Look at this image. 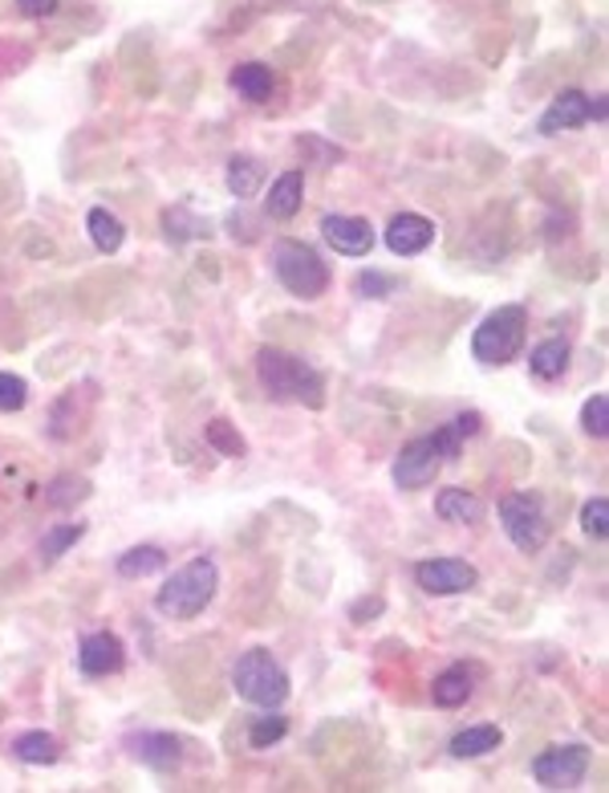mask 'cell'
<instances>
[{
	"instance_id": "30",
	"label": "cell",
	"mask_w": 609,
	"mask_h": 793,
	"mask_svg": "<svg viewBox=\"0 0 609 793\" xmlns=\"http://www.w3.org/2000/svg\"><path fill=\"white\" fill-rule=\"evenodd\" d=\"M581 529H585L589 537H597V541H606V534H609V501L606 497L585 501V509H581Z\"/></svg>"
},
{
	"instance_id": "24",
	"label": "cell",
	"mask_w": 609,
	"mask_h": 793,
	"mask_svg": "<svg viewBox=\"0 0 609 793\" xmlns=\"http://www.w3.org/2000/svg\"><path fill=\"white\" fill-rule=\"evenodd\" d=\"M13 753L25 765H53L57 762V753H62V745H57L53 732H25V737H16L13 741Z\"/></svg>"
},
{
	"instance_id": "22",
	"label": "cell",
	"mask_w": 609,
	"mask_h": 793,
	"mask_svg": "<svg viewBox=\"0 0 609 793\" xmlns=\"http://www.w3.org/2000/svg\"><path fill=\"white\" fill-rule=\"evenodd\" d=\"M500 741H504V732L496 725H471V729L451 737V753L455 757H483V753H496Z\"/></svg>"
},
{
	"instance_id": "9",
	"label": "cell",
	"mask_w": 609,
	"mask_h": 793,
	"mask_svg": "<svg viewBox=\"0 0 609 793\" xmlns=\"http://www.w3.org/2000/svg\"><path fill=\"white\" fill-rule=\"evenodd\" d=\"M418 590H427L435 599H448V594H467L476 590L480 574L464 558H431V562H418L415 566Z\"/></svg>"
},
{
	"instance_id": "15",
	"label": "cell",
	"mask_w": 609,
	"mask_h": 793,
	"mask_svg": "<svg viewBox=\"0 0 609 793\" xmlns=\"http://www.w3.org/2000/svg\"><path fill=\"white\" fill-rule=\"evenodd\" d=\"M301 200H304V176L293 167L285 176L276 179L273 188H269V200H264V212L273 216V220H293L297 212H301Z\"/></svg>"
},
{
	"instance_id": "32",
	"label": "cell",
	"mask_w": 609,
	"mask_h": 793,
	"mask_svg": "<svg viewBox=\"0 0 609 793\" xmlns=\"http://www.w3.org/2000/svg\"><path fill=\"white\" fill-rule=\"evenodd\" d=\"M353 290L362 293V297H386V293L394 290V277H383V273H362L353 281Z\"/></svg>"
},
{
	"instance_id": "10",
	"label": "cell",
	"mask_w": 609,
	"mask_h": 793,
	"mask_svg": "<svg viewBox=\"0 0 609 793\" xmlns=\"http://www.w3.org/2000/svg\"><path fill=\"white\" fill-rule=\"evenodd\" d=\"M321 236L341 257H366L374 248V228L362 216H325L321 220Z\"/></svg>"
},
{
	"instance_id": "29",
	"label": "cell",
	"mask_w": 609,
	"mask_h": 793,
	"mask_svg": "<svg viewBox=\"0 0 609 793\" xmlns=\"http://www.w3.org/2000/svg\"><path fill=\"white\" fill-rule=\"evenodd\" d=\"M581 427H585V432H589L594 439L609 436V399H606V395H594L589 404L581 407Z\"/></svg>"
},
{
	"instance_id": "20",
	"label": "cell",
	"mask_w": 609,
	"mask_h": 793,
	"mask_svg": "<svg viewBox=\"0 0 609 793\" xmlns=\"http://www.w3.org/2000/svg\"><path fill=\"white\" fill-rule=\"evenodd\" d=\"M232 86H236V94H244L248 102H269L273 94V69L264 62H248V65H236L232 69Z\"/></svg>"
},
{
	"instance_id": "33",
	"label": "cell",
	"mask_w": 609,
	"mask_h": 793,
	"mask_svg": "<svg viewBox=\"0 0 609 793\" xmlns=\"http://www.w3.org/2000/svg\"><path fill=\"white\" fill-rule=\"evenodd\" d=\"M451 432H455L459 439L476 436V432H480V415H476V411H467V415H459V420L451 423Z\"/></svg>"
},
{
	"instance_id": "11",
	"label": "cell",
	"mask_w": 609,
	"mask_h": 793,
	"mask_svg": "<svg viewBox=\"0 0 609 793\" xmlns=\"http://www.w3.org/2000/svg\"><path fill=\"white\" fill-rule=\"evenodd\" d=\"M127 664V648H122V639L111 631H94L81 639L78 648V667L86 676H118Z\"/></svg>"
},
{
	"instance_id": "7",
	"label": "cell",
	"mask_w": 609,
	"mask_h": 793,
	"mask_svg": "<svg viewBox=\"0 0 609 793\" xmlns=\"http://www.w3.org/2000/svg\"><path fill=\"white\" fill-rule=\"evenodd\" d=\"M500 525L520 553H536L545 550L548 541V517H545V501L536 493H508L500 501Z\"/></svg>"
},
{
	"instance_id": "1",
	"label": "cell",
	"mask_w": 609,
	"mask_h": 793,
	"mask_svg": "<svg viewBox=\"0 0 609 793\" xmlns=\"http://www.w3.org/2000/svg\"><path fill=\"white\" fill-rule=\"evenodd\" d=\"M257 374L260 387L269 391V399H276V404H304L313 411L325 407V379L304 358L285 355L276 346H264L257 355Z\"/></svg>"
},
{
	"instance_id": "27",
	"label": "cell",
	"mask_w": 609,
	"mask_h": 793,
	"mask_svg": "<svg viewBox=\"0 0 609 793\" xmlns=\"http://www.w3.org/2000/svg\"><path fill=\"white\" fill-rule=\"evenodd\" d=\"M285 732H289V720H285V716H276L273 708H264V716H257V720H252V729H248V745L252 749L276 745Z\"/></svg>"
},
{
	"instance_id": "2",
	"label": "cell",
	"mask_w": 609,
	"mask_h": 793,
	"mask_svg": "<svg viewBox=\"0 0 609 793\" xmlns=\"http://www.w3.org/2000/svg\"><path fill=\"white\" fill-rule=\"evenodd\" d=\"M216 590H220V570H216V562L211 558H192L187 566H179L163 583L155 606L167 618H195L211 606Z\"/></svg>"
},
{
	"instance_id": "6",
	"label": "cell",
	"mask_w": 609,
	"mask_h": 793,
	"mask_svg": "<svg viewBox=\"0 0 609 793\" xmlns=\"http://www.w3.org/2000/svg\"><path fill=\"white\" fill-rule=\"evenodd\" d=\"M273 273H276V281H281L293 297H301V302H313V297H321V293L329 290V269H325V260L301 241L276 244Z\"/></svg>"
},
{
	"instance_id": "26",
	"label": "cell",
	"mask_w": 609,
	"mask_h": 793,
	"mask_svg": "<svg viewBox=\"0 0 609 793\" xmlns=\"http://www.w3.org/2000/svg\"><path fill=\"white\" fill-rule=\"evenodd\" d=\"M81 534H86V525H78V521H69V525H53V529L41 537V562H57L74 541H81Z\"/></svg>"
},
{
	"instance_id": "13",
	"label": "cell",
	"mask_w": 609,
	"mask_h": 793,
	"mask_svg": "<svg viewBox=\"0 0 609 793\" xmlns=\"http://www.w3.org/2000/svg\"><path fill=\"white\" fill-rule=\"evenodd\" d=\"M594 114H589V94H581V90H565L548 102V111L541 114V123L536 130L541 135H561V130H578L585 127Z\"/></svg>"
},
{
	"instance_id": "14",
	"label": "cell",
	"mask_w": 609,
	"mask_h": 793,
	"mask_svg": "<svg viewBox=\"0 0 609 793\" xmlns=\"http://www.w3.org/2000/svg\"><path fill=\"white\" fill-rule=\"evenodd\" d=\"M179 749L183 745H179L171 732H143V737L134 741V757L143 765H151V769L167 773V769H179V762H183Z\"/></svg>"
},
{
	"instance_id": "4",
	"label": "cell",
	"mask_w": 609,
	"mask_h": 793,
	"mask_svg": "<svg viewBox=\"0 0 609 793\" xmlns=\"http://www.w3.org/2000/svg\"><path fill=\"white\" fill-rule=\"evenodd\" d=\"M529 334V309L524 306H500L480 322V330L471 334V355L480 358L483 367H504L520 355Z\"/></svg>"
},
{
	"instance_id": "28",
	"label": "cell",
	"mask_w": 609,
	"mask_h": 793,
	"mask_svg": "<svg viewBox=\"0 0 609 793\" xmlns=\"http://www.w3.org/2000/svg\"><path fill=\"white\" fill-rule=\"evenodd\" d=\"M204 436H208V444L216 448L220 456H244L248 452V444H244V436L232 427L228 420H211L208 427H204Z\"/></svg>"
},
{
	"instance_id": "12",
	"label": "cell",
	"mask_w": 609,
	"mask_h": 793,
	"mask_svg": "<svg viewBox=\"0 0 609 793\" xmlns=\"http://www.w3.org/2000/svg\"><path fill=\"white\" fill-rule=\"evenodd\" d=\"M435 225L418 212H399L390 225H386V248L394 257H418L423 248H431Z\"/></svg>"
},
{
	"instance_id": "5",
	"label": "cell",
	"mask_w": 609,
	"mask_h": 793,
	"mask_svg": "<svg viewBox=\"0 0 609 793\" xmlns=\"http://www.w3.org/2000/svg\"><path fill=\"white\" fill-rule=\"evenodd\" d=\"M459 456V436L448 427H439L435 436H418L394 460V485L399 488H427L439 476V469Z\"/></svg>"
},
{
	"instance_id": "16",
	"label": "cell",
	"mask_w": 609,
	"mask_h": 793,
	"mask_svg": "<svg viewBox=\"0 0 609 793\" xmlns=\"http://www.w3.org/2000/svg\"><path fill=\"white\" fill-rule=\"evenodd\" d=\"M435 513L451 525H476V521H483V501L467 488H443L435 497Z\"/></svg>"
},
{
	"instance_id": "17",
	"label": "cell",
	"mask_w": 609,
	"mask_h": 793,
	"mask_svg": "<svg viewBox=\"0 0 609 793\" xmlns=\"http://www.w3.org/2000/svg\"><path fill=\"white\" fill-rule=\"evenodd\" d=\"M529 371L541 379V383H557L565 371H569V342L565 338H548L541 342L529 355Z\"/></svg>"
},
{
	"instance_id": "25",
	"label": "cell",
	"mask_w": 609,
	"mask_h": 793,
	"mask_svg": "<svg viewBox=\"0 0 609 793\" xmlns=\"http://www.w3.org/2000/svg\"><path fill=\"white\" fill-rule=\"evenodd\" d=\"M163 228H167V241L171 244H183V241H192V236H204V232H208L204 220H195L192 208H183V204L163 212Z\"/></svg>"
},
{
	"instance_id": "34",
	"label": "cell",
	"mask_w": 609,
	"mask_h": 793,
	"mask_svg": "<svg viewBox=\"0 0 609 793\" xmlns=\"http://www.w3.org/2000/svg\"><path fill=\"white\" fill-rule=\"evenodd\" d=\"M16 4H21V13L29 16H49L57 9V0H16Z\"/></svg>"
},
{
	"instance_id": "31",
	"label": "cell",
	"mask_w": 609,
	"mask_h": 793,
	"mask_svg": "<svg viewBox=\"0 0 609 793\" xmlns=\"http://www.w3.org/2000/svg\"><path fill=\"white\" fill-rule=\"evenodd\" d=\"M25 404H29V387H25V379H21V374L0 371V411H21Z\"/></svg>"
},
{
	"instance_id": "18",
	"label": "cell",
	"mask_w": 609,
	"mask_h": 793,
	"mask_svg": "<svg viewBox=\"0 0 609 793\" xmlns=\"http://www.w3.org/2000/svg\"><path fill=\"white\" fill-rule=\"evenodd\" d=\"M86 232H90V241H94L98 253H118L122 241H127L122 220L106 208H90V216H86Z\"/></svg>"
},
{
	"instance_id": "3",
	"label": "cell",
	"mask_w": 609,
	"mask_h": 793,
	"mask_svg": "<svg viewBox=\"0 0 609 793\" xmlns=\"http://www.w3.org/2000/svg\"><path fill=\"white\" fill-rule=\"evenodd\" d=\"M232 688H236V696L257 708H281L289 700V672L281 667L273 651L252 648L232 667Z\"/></svg>"
},
{
	"instance_id": "8",
	"label": "cell",
	"mask_w": 609,
	"mask_h": 793,
	"mask_svg": "<svg viewBox=\"0 0 609 793\" xmlns=\"http://www.w3.org/2000/svg\"><path fill=\"white\" fill-rule=\"evenodd\" d=\"M589 773V749L585 745H553L532 762V778L545 790H573Z\"/></svg>"
},
{
	"instance_id": "23",
	"label": "cell",
	"mask_w": 609,
	"mask_h": 793,
	"mask_svg": "<svg viewBox=\"0 0 609 793\" xmlns=\"http://www.w3.org/2000/svg\"><path fill=\"white\" fill-rule=\"evenodd\" d=\"M431 700L439 708H464L467 700H471V676H467L464 667H448V672L431 683Z\"/></svg>"
},
{
	"instance_id": "21",
	"label": "cell",
	"mask_w": 609,
	"mask_h": 793,
	"mask_svg": "<svg viewBox=\"0 0 609 793\" xmlns=\"http://www.w3.org/2000/svg\"><path fill=\"white\" fill-rule=\"evenodd\" d=\"M167 566V553L159 546H134L118 558V578H127V583H139V578H151V574H159Z\"/></svg>"
},
{
	"instance_id": "19",
	"label": "cell",
	"mask_w": 609,
	"mask_h": 793,
	"mask_svg": "<svg viewBox=\"0 0 609 793\" xmlns=\"http://www.w3.org/2000/svg\"><path fill=\"white\" fill-rule=\"evenodd\" d=\"M260 183H264L260 159H252V155H232L228 159V192L236 200H252L260 192Z\"/></svg>"
}]
</instances>
